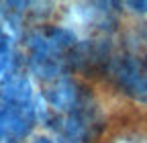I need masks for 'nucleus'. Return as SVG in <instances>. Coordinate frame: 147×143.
<instances>
[{
    "label": "nucleus",
    "mask_w": 147,
    "mask_h": 143,
    "mask_svg": "<svg viewBox=\"0 0 147 143\" xmlns=\"http://www.w3.org/2000/svg\"><path fill=\"white\" fill-rule=\"evenodd\" d=\"M117 76H119L123 88H125L129 94H133L139 100H147V78L137 69L135 63L123 61L117 67Z\"/></svg>",
    "instance_id": "nucleus-1"
},
{
    "label": "nucleus",
    "mask_w": 147,
    "mask_h": 143,
    "mask_svg": "<svg viewBox=\"0 0 147 143\" xmlns=\"http://www.w3.org/2000/svg\"><path fill=\"white\" fill-rule=\"evenodd\" d=\"M133 6H137L139 10H147V2H131Z\"/></svg>",
    "instance_id": "nucleus-2"
}]
</instances>
